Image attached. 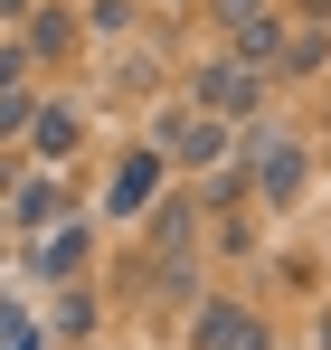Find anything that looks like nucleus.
<instances>
[{
  "label": "nucleus",
  "instance_id": "f257e3e1",
  "mask_svg": "<svg viewBox=\"0 0 331 350\" xmlns=\"http://www.w3.org/2000/svg\"><path fill=\"white\" fill-rule=\"evenodd\" d=\"M237 171L256 180L265 208H293V199L313 189V152H303L284 123H246V133H237Z\"/></svg>",
  "mask_w": 331,
  "mask_h": 350
},
{
  "label": "nucleus",
  "instance_id": "f03ea898",
  "mask_svg": "<svg viewBox=\"0 0 331 350\" xmlns=\"http://www.w3.org/2000/svg\"><path fill=\"white\" fill-rule=\"evenodd\" d=\"M180 105L209 114V123H227V133H246V123L265 114V76H246L227 48H209V57L189 66V95H180Z\"/></svg>",
  "mask_w": 331,
  "mask_h": 350
},
{
  "label": "nucleus",
  "instance_id": "7ed1b4c3",
  "mask_svg": "<svg viewBox=\"0 0 331 350\" xmlns=\"http://www.w3.org/2000/svg\"><path fill=\"white\" fill-rule=\"evenodd\" d=\"M189 350H275V332H265V312H246V303H199L189 312Z\"/></svg>",
  "mask_w": 331,
  "mask_h": 350
},
{
  "label": "nucleus",
  "instance_id": "20e7f679",
  "mask_svg": "<svg viewBox=\"0 0 331 350\" xmlns=\"http://www.w3.org/2000/svg\"><path fill=\"white\" fill-rule=\"evenodd\" d=\"M76 48H85V19H76L66 0H38V10L19 19V57L29 66H66Z\"/></svg>",
  "mask_w": 331,
  "mask_h": 350
},
{
  "label": "nucleus",
  "instance_id": "39448f33",
  "mask_svg": "<svg viewBox=\"0 0 331 350\" xmlns=\"http://www.w3.org/2000/svg\"><path fill=\"white\" fill-rule=\"evenodd\" d=\"M227 38V57L246 66V76H265V85H275L284 76V38H293V19H284V10H256V19H237V29H218Z\"/></svg>",
  "mask_w": 331,
  "mask_h": 350
},
{
  "label": "nucleus",
  "instance_id": "423d86ee",
  "mask_svg": "<svg viewBox=\"0 0 331 350\" xmlns=\"http://www.w3.org/2000/svg\"><path fill=\"white\" fill-rule=\"evenodd\" d=\"M161 180H170L161 152H123V161H114V189H105V218H142V208L161 199Z\"/></svg>",
  "mask_w": 331,
  "mask_h": 350
},
{
  "label": "nucleus",
  "instance_id": "0eeeda50",
  "mask_svg": "<svg viewBox=\"0 0 331 350\" xmlns=\"http://www.w3.org/2000/svg\"><path fill=\"white\" fill-rule=\"evenodd\" d=\"M76 142H85V105H38V114H29V161H38V171L76 161Z\"/></svg>",
  "mask_w": 331,
  "mask_h": 350
},
{
  "label": "nucleus",
  "instance_id": "6e6552de",
  "mask_svg": "<svg viewBox=\"0 0 331 350\" xmlns=\"http://www.w3.org/2000/svg\"><path fill=\"white\" fill-rule=\"evenodd\" d=\"M85 256H95V228H85V218H57V228L29 237V265H38V275H85Z\"/></svg>",
  "mask_w": 331,
  "mask_h": 350
},
{
  "label": "nucleus",
  "instance_id": "1a4fd4ad",
  "mask_svg": "<svg viewBox=\"0 0 331 350\" xmlns=\"http://www.w3.org/2000/svg\"><path fill=\"white\" fill-rule=\"evenodd\" d=\"M189 237H199V199H152V208H142V256H152V265H170Z\"/></svg>",
  "mask_w": 331,
  "mask_h": 350
},
{
  "label": "nucleus",
  "instance_id": "9d476101",
  "mask_svg": "<svg viewBox=\"0 0 331 350\" xmlns=\"http://www.w3.org/2000/svg\"><path fill=\"white\" fill-rule=\"evenodd\" d=\"M10 218H19L29 237H38V228H57V218H76V208H66V180H57V171H29L19 189H10Z\"/></svg>",
  "mask_w": 331,
  "mask_h": 350
},
{
  "label": "nucleus",
  "instance_id": "9b49d317",
  "mask_svg": "<svg viewBox=\"0 0 331 350\" xmlns=\"http://www.w3.org/2000/svg\"><path fill=\"white\" fill-rule=\"evenodd\" d=\"M85 332H95V293H85V284H66V303H57V341H66V350H85Z\"/></svg>",
  "mask_w": 331,
  "mask_h": 350
},
{
  "label": "nucleus",
  "instance_id": "f8f14e48",
  "mask_svg": "<svg viewBox=\"0 0 331 350\" xmlns=\"http://www.w3.org/2000/svg\"><path fill=\"white\" fill-rule=\"evenodd\" d=\"M322 57H331V38H322V29H293V38H284V76H313Z\"/></svg>",
  "mask_w": 331,
  "mask_h": 350
},
{
  "label": "nucleus",
  "instance_id": "ddd939ff",
  "mask_svg": "<svg viewBox=\"0 0 331 350\" xmlns=\"http://www.w3.org/2000/svg\"><path fill=\"white\" fill-rule=\"evenodd\" d=\"M29 114H38V95H29V85H19V95H0V142H19Z\"/></svg>",
  "mask_w": 331,
  "mask_h": 350
},
{
  "label": "nucleus",
  "instance_id": "4468645a",
  "mask_svg": "<svg viewBox=\"0 0 331 350\" xmlns=\"http://www.w3.org/2000/svg\"><path fill=\"white\" fill-rule=\"evenodd\" d=\"M29 76H38V66L19 57V38H0V95H19V85H29Z\"/></svg>",
  "mask_w": 331,
  "mask_h": 350
},
{
  "label": "nucleus",
  "instance_id": "2eb2a0df",
  "mask_svg": "<svg viewBox=\"0 0 331 350\" xmlns=\"http://www.w3.org/2000/svg\"><path fill=\"white\" fill-rule=\"evenodd\" d=\"M10 341H19V303H0V350H10Z\"/></svg>",
  "mask_w": 331,
  "mask_h": 350
},
{
  "label": "nucleus",
  "instance_id": "dca6fc26",
  "mask_svg": "<svg viewBox=\"0 0 331 350\" xmlns=\"http://www.w3.org/2000/svg\"><path fill=\"white\" fill-rule=\"evenodd\" d=\"M10 189H19V161H10V152H0V199H10Z\"/></svg>",
  "mask_w": 331,
  "mask_h": 350
},
{
  "label": "nucleus",
  "instance_id": "f3484780",
  "mask_svg": "<svg viewBox=\"0 0 331 350\" xmlns=\"http://www.w3.org/2000/svg\"><path fill=\"white\" fill-rule=\"evenodd\" d=\"M29 10H38V0H0V19H29Z\"/></svg>",
  "mask_w": 331,
  "mask_h": 350
},
{
  "label": "nucleus",
  "instance_id": "a211bd4d",
  "mask_svg": "<svg viewBox=\"0 0 331 350\" xmlns=\"http://www.w3.org/2000/svg\"><path fill=\"white\" fill-rule=\"evenodd\" d=\"M313 341H322V350H331V303H322V322H313Z\"/></svg>",
  "mask_w": 331,
  "mask_h": 350
},
{
  "label": "nucleus",
  "instance_id": "6ab92c4d",
  "mask_svg": "<svg viewBox=\"0 0 331 350\" xmlns=\"http://www.w3.org/2000/svg\"><path fill=\"white\" fill-rule=\"evenodd\" d=\"M85 350H95V341H85Z\"/></svg>",
  "mask_w": 331,
  "mask_h": 350
}]
</instances>
